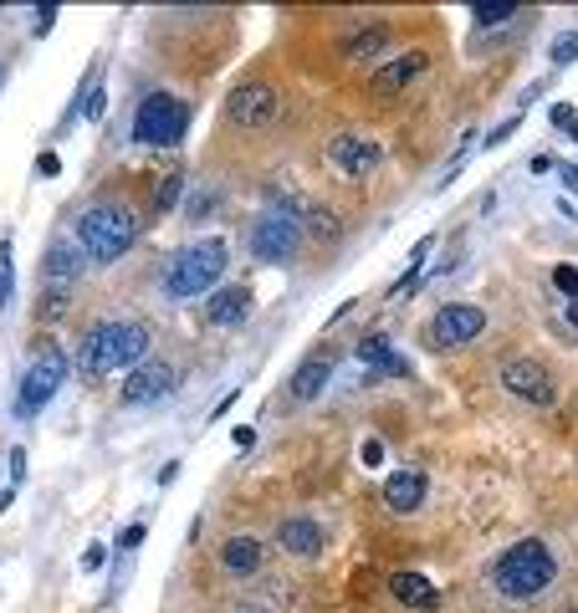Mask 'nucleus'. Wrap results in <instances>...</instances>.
<instances>
[{"label":"nucleus","mask_w":578,"mask_h":613,"mask_svg":"<svg viewBox=\"0 0 578 613\" xmlns=\"http://www.w3.org/2000/svg\"><path fill=\"white\" fill-rule=\"evenodd\" d=\"M487 578H492V588L502 598L528 603V598L553 588V578H558V557H553V548H548L543 537H522V542H512V548L487 567Z\"/></svg>","instance_id":"obj_1"},{"label":"nucleus","mask_w":578,"mask_h":613,"mask_svg":"<svg viewBox=\"0 0 578 613\" xmlns=\"http://www.w3.org/2000/svg\"><path fill=\"white\" fill-rule=\"evenodd\" d=\"M149 353V328L144 322H98L77 348V373L83 379H108L119 368H138Z\"/></svg>","instance_id":"obj_2"},{"label":"nucleus","mask_w":578,"mask_h":613,"mask_svg":"<svg viewBox=\"0 0 578 613\" xmlns=\"http://www.w3.org/2000/svg\"><path fill=\"white\" fill-rule=\"evenodd\" d=\"M225 261H231V246H225L221 235H210V241H189V246H180L170 256V266H164V297L174 302H189V297H205L210 286L225 277Z\"/></svg>","instance_id":"obj_3"},{"label":"nucleus","mask_w":578,"mask_h":613,"mask_svg":"<svg viewBox=\"0 0 578 613\" xmlns=\"http://www.w3.org/2000/svg\"><path fill=\"white\" fill-rule=\"evenodd\" d=\"M138 241V216L128 205H93L77 216V246L87 250V261H119L123 250Z\"/></svg>","instance_id":"obj_4"},{"label":"nucleus","mask_w":578,"mask_h":613,"mask_svg":"<svg viewBox=\"0 0 578 613\" xmlns=\"http://www.w3.org/2000/svg\"><path fill=\"white\" fill-rule=\"evenodd\" d=\"M251 256L256 261H292L297 250L307 246V225H303V210L297 205H272L251 220Z\"/></svg>","instance_id":"obj_5"},{"label":"nucleus","mask_w":578,"mask_h":613,"mask_svg":"<svg viewBox=\"0 0 578 613\" xmlns=\"http://www.w3.org/2000/svg\"><path fill=\"white\" fill-rule=\"evenodd\" d=\"M189 128V108L170 93H149V98L138 102L134 113V138L138 144H149V149H174Z\"/></svg>","instance_id":"obj_6"},{"label":"nucleus","mask_w":578,"mask_h":613,"mask_svg":"<svg viewBox=\"0 0 578 613\" xmlns=\"http://www.w3.org/2000/svg\"><path fill=\"white\" fill-rule=\"evenodd\" d=\"M481 332H487V312L481 307H471V302H445L441 312L430 317L426 343L435 353H456V348H471Z\"/></svg>","instance_id":"obj_7"},{"label":"nucleus","mask_w":578,"mask_h":613,"mask_svg":"<svg viewBox=\"0 0 578 613\" xmlns=\"http://www.w3.org/2000/svg\"><path fill=\"white\" fill-rule=\"evenodd\" d=\"M62 379H67V358L57 348L36 353V364L26 368V379H21V394H16V415L32 419L36 409H47L51 399H57V389H62Z\"/></svg>","instance_id":"obj_8"},{"label":"nucleus","mask_w":578,"mask_h":613,"mask_svg":"<svg viewBox=\"0 0 578 613\" xmlns=\"http://www.w3.org/2000/svg\"><path fill=\"white\" fill-rule=\"evenodd\" d=\"M276 108H282V98H276L272 83H236L225 93V123L231 128H267V123H276Z\"/></svg>","instance_id":"obj_9"},{"label":"nucleus","mask_w":578,"mask_h":613,"mask_svg":"<svg viewBox=\"0 0 578 613\" xmlns=\"http://www.w3.org/2000/svg\"><path fill=\"white\" fill-rule=\"evenodd\" d=\"M384 164V149L364 133H333L328 138V169H339L343 180H369Z\"/></svg>","instance_id":"obj_10"},{"label":"nucleus","mask_w":578,"mask_h":613,"mask_svg":"<svg viewBox=\"0 0 578 613\" xmlns=\"http://www.w3.org/2000/svg\"><path fill=\"white\" fill-rule=\"evenodd\" d=\"M180 383V373H174V364H164V358H144L138 368H128V383H123V409H144V404H153V399H164Z\"/></svg>","instance_id":"obj_11"},{"label":"nucleus","mask_w":578,"mask_h":613,"mask_svg":"<svg viewBox=\"0 0 578 613\" xmlns=\"http://www.w3.org/2000/svg\"><path fill=\"white\" fill-rule=\"evenodd\" d=\"M87 271V250L77 241H51L47 256H41V282L47 292H72V286L83 282Z\"/></svg>","instance_id":"obj_12"},{"label":"nucleus","mask_w":578,"mask_h":613,"mask_svg":"<svg viewBox=\"0 0 578 613\" xmlns=\"http://www.w3.org/2000/svg\"><path fill=\"white\" fill-rule=\"evenodd\" d=\"M502 383H507L517 399L538 404V409L553 404V373H548L543 364H532V358H512V364H502Z\"/></svg>","instance_id":"obj_13"},{"label":"nucleus","mask_w":578,"mask_h":613,"mask_svg":"<svg viewBox=\"0 0 578 613\" xmlns=\"http://www.w3.org/2000/svg\"><path fill=\"white\" fill-rule=\"evenodd\" d=\"M430 496V481H426V470H415V465H405V470H394L390 481H384V506L399 516L409 512H420Z\"/></svg>","instance_id":"obj_14"},{"label":"nucleus","mask_w":578,"mask_h":613,"mask_svg":"<svg viewBox=\"0 0 578 613\" xmlns=\"http://www.w3.org/2000/svg\"><path fill=\"white\" fill-rule=\"evenodd\" d=\"M251 307H256L251 286H221V292H210V302H205V322L210 328H241L251 317Z\"/></svg>","instance_id":"obj_15"},{"label":"nucleus","mask_w":578,"mask_h":613,"mask_svg":"<svg viewBox=\"0 0 578 613\" xmlns=\"http://www.w3.org/2000/svg\"><path fill=\"white\" fill-rule=\"evenodd\" d=\"M276 542H282L287 557H318L328 537H323V527H318L312 516H287V522L276 527Z\"/></svg>","instance_id":"obj_16"},{"label":"nucleus","mask_w":578,"mask_h":613,"mask_svg":"<svg viewBox=\"0 0 578 613\" xmlns=\"http://www.w3.org/2000/svg\"><path fill=\"white\" fill-rule=\"evenodd\" d=\"M430 72V51H405L399 62H390V66H379L374 72V93H405L409 83H420Z\"/></svg>","instance_id":"obj_17"},{"label":"nucleus","mask_w":578,"mask_h":613,"mask_svg":"<svg viewBox=\"0 0 578 613\" xmlns=\"http://www.w3.org/2000/svg\"><path fill=\"white\" fill-rule=\"evenodd\" d=\"M390 593L399 598L405 609H435V603H441V593H435V583H430L426 573H409V567L390 573Z\"/></svg>","instance_id":"obj_18"},{"label":"nucleus","mask_w":578,"mask_h":613,"mask_svg":"<svg viewBox=\"0 0 578 613\" xmlns=\"http://www.w3.org/2000/svg\"><path fill=\"white\" fill-rule=\"evenodd\" d=\"M328 379H333V364H328V358H307V364L292 373L287 399H292V404H312V399L328 389Z\"/></svg>","instance_id":"obj_19"},{"label":"nucleus","mask_w":578,"mask_h":613,"mask_svg":"<svg viewBox=\"0 0 578 613\" xmlns=\"http://www.w3.org/2000/svg\"><path fill=\"white\" fill-rule=\"evenodd\" d=\"M261 557H267V552H261L256 537H231V542L221 548V567L231 573V578H251V573H261Z\"/></svg>","instance_id":"obj_20"},{"label":"nucleus","mask_w":578,"mask_h":613,"mask_svg":"<svg viewBox=\"0 0 578 613\" xmlns=\"http://www.w3.org/2000/svg\"><path fill=\"white\" fill-rule=\"evenodd\" d=\"M358 364L379 368V373H394V379H405L409 373V364L390 348V338H364V343H358Z\"/></svg>","instance_id":"obj_21"},{"label":"nucleus","mask_w":578,"mask_h":613,"mask_svg":"<svg viewBox=\"0 0 578 613\" xmlns=\"http://www.w3.org/2000/svg\"><path fill=\"white\" fill-rule=\"evenodd\" d=\"M390 47V26H364V32H354L348 41H343V57H379V51Z\"/></svg>","instance_id":"obj_22"},{"label":"nucleus","mask_w":578,"mask_h":613,"mask_svg":"<svg viewBox=\"0 0 578 613\" xmlns=\"http://www.w3.org/2000/svg\"><path fill=\"white\" fill-rule=\"evenodd\" d=\"M303 216H307V220H303V225H307V241H339L343 225H339V216H328L323 205H307Z\"/></svg>","instance_id":"obj_23"},{"label":"nucleus","mask_w":578,"mask_h":613,"mask_svg":"<svg viewBox=\"0 0 578 613\" xmlns=\"http://www.w3.org/2000/svg\"><path fill=\"white\" fill-rule=\"evenodd\" d=\"M471 21H477V26H507V21H517V5H512V0H481L477 11H471Z\"/></svg>","instance_id":"obj_24"},{"label":"nucleus","mask_w":578,"mask_h":613,"mask_svg":"<svg viewBox=\"0 0 578 613\" xmlns=\"http://www.w3.org/2000/svg\"><path fill=\"white\" fill-rule=\"evenodd\" d=\"M548 62H553V66L578 62V32H558V36H553V47H548Z\"/></svg>","instance_id":"obj_25"},{"label":"nucleus","mask_w":578,"mask_h":613,"mask_svg":"<svg viewBox=\"0 0 578 613\" xmlns=\"http://www.w3.org/2000/svg\"><path fill=\"white\" fill-rule=\"evenodd\" d=\"M16 297V277H11V246H0V307Z\"/></svg>","instance_id":"obj_26"},{"label":"nucleus","mask_w":578,"mask_h":613,"mask_svg":"<svg viewBox=\"0 0 578 613\" xmlns=\"http://www.w3.org/2000/svg\"><path fill=\"white\" fill-rule=\"evenodd\" d=\"M180 189H185V174L174 169L170 180L159 184V210H174V205H180Z\"/></svg>","instance_id":"obj_27"},{"label":"nucleus","mask_w":578,"mask_h":613,"mask_svg":"<svg viewBox=\"0 0 578 613\" xmlns=\"http://www.w3.org/2000/svg\"><path fill=\"white\" fill-rule=\"evenodd\" d=\"M553 286H558L563 297H578V266H553Z\"/></svg>","instance_id":"obj_28"},{"label":"nucleus","mask_w":578,"mask_h":613,"mask_svg":"<svg viewBox=\"0 0 578 613\" xmlns=\"http://www.w3.org/2000/svg\"><path fill=\"white\" fill-rule=\"evenodd\" d=\"M358 461L369 465V470H374V465H384V445H379V440H364V450H358Z\"/></svg>","instance_id":"obj_29"},{"label":"nucleus","mask_w":578,"mask_h":613,"mask_svg":"<svg viewBox=\"0 0 578 613\" xmlns=\"http://www.w3.org/2000/svg\"><path fill=\"white\" fill-rule=\"evenodd\" d=\"M36 174H41V180H57V174H62V159H57V154H41V159H36Z\"/></svg>","instance_id":"obj_30"},{"label":"nucleus","mask_w":578,"mask_h":613,"mask_svg":"<svg viewBox=\"0 0 578 613\" xmlns=\"http://www.w3.org/2000/svg\"><path fill=\"white\" fill-rule=\"evenodd\" d=\"M138 542H144V527H123L119 531V552H134Z\"/></svg>","instance_id":"obj_31"},{"label":"nucleus","mask_w":578,"mask_h":613,"mask_svg":"<svg viewBox=\"0 0 578 613\" xmlns=\"http://www.w3.org/2000/svg\"><path fill=\"white\" fill-rule=\"evenodd\" d=\"M102 563H108V548H87V552H83V567H87V573H98Z\"/></svg>","instance_id":"obj_32"},{"label":"nucleus","mask_w":578,"mask_h":613,"mask_svg":"<svg viewBox=\"0 0 578 613\" xmlns=\"http://www.w3.org/2000/svg\"><path fill=\"white\" fill-rule=\"evenodd\" d=\"M205 210H216V195H195V199H189V220H200Z\"/></svg>","instance_id":"obj_33"},{"label":"nucleus","mask_w":578,"mask_h":613,"mask_svg":"<svg viewBox=\"0 0 578 613\" xmlns=\"http://www.w3.org/2000/svg\"><path fill=\"white\" fill-rule=\"evenodd\" d=\"M231 440H236L241 450H251L256 445V430H251V425H236V430H231Z\"/></svg>","instance_id":"obj_34"},{"label":"nucleus","mask_w":578,"mask_h":613,"mask_svg":"<svg viewBox=\"0 0 578 613\" xmlns=\"http://www.w3.org/2000/svg\"><path fill=\"white\" fill-rule=\"evenodd\" d=\"M553 123L568 133V128H574V108H568V102H558V108H553Z\"/></svg>","instance_id":"obj_35"},{"label":"nucleus","mask_w":578,"mask_h":613,"mask_svg":"<svg viewBox=\"0 0 578 613\" xmlns=\"http://www.w3.org/2000/svg\"><path fill=\"white\" fill-rule=\"evenodd\" d=\"M528 169H532V174H553V154H532Z\"/></svg>","instance_id":"obj_36"},{"label":"nucleus","mask_w":578,"mask_h":613,"mask_svg":"<svg viewBox=\"0 0 578 613\" xmlns=\"http://www.w3.org/2000/svg\"><path fill=\"white\" fill-rule=\"evenodd\" d=\"M512 133H517V123H502V128H492V133H487V144H492V149H496V144H507Z\"/></svg>","instance_id":"obj_37"},{"label":"nucleus","mask_w":578,"mask_h":613,"mask_svg":"<svg viewBox=\"0 0 578 613\" xmlns=\"http://www.w3.org/2000/svg\"><path fill=\"white\" fill-rule=\"evenodd\" d=\"M51 26H57V11H36V32L47 36V32H51Z\"/></svg>","instance_id":"obj_38"},{"label":"nucleus","mask_w":578,"mask_h":613,"mask_svg":"<svg viewBox=\"0 0 578 613\" xmlns=\"http://www.w3.org/2000/svg\"><path fill=\"white\" fill-rule=\"evenodd\" d=\"M87 118H102V87H93V98H87Z\"/></svg>","instance_id":"obj_39"},{"label":"nucleus","mask_w":578,"mask_h":613,"mask_svg":"<svg viewBox=\"0 0 578 613\" xmlns=\"http://www.w3.org/2000/svg\"><path fill=\"white\" fill-rule=\"evenodd\" d=\"M11 476H16V481L26 476V455H21V450H11Z\"/></svg>","instance_id":"obj_40"},{"label":"nucleus","mask_w":578,"mask_h":613,"mask_svg":"<svg viewBox=\"0 0 578 613\" xmlns=\"http://www.w3.org/2000/svg\"><path fill=\"white\" fill-rule=\"evenodd\" d=\"M231 613H272V609H261V603H241V609H231Z\"/></svg>","instance_id":"obj_41"},{"label":"nucleus","mask_w":578,"mask_h":613,"mask_svg":"<svg viewBox=\"0 0 578 613\" xmlns=\"http://www.w3.org/2000/svg\"><path fill=\"white\" fill-rule=\"evenodd\" d=\"M563 184H568V189H578V169H563Z\"/></svg>","instance_id":"obj_42"},{"label":"nucleus","mask_w":578,"mask_h":613,"mask_svg":"<svg viewBox=\"0 0 578 613\" xmlns=\"http://www.w3.org/2000/svg\"><path fill=\"white\" fill-rule=\"evenodd\" d=\"M11 501H16V491H0V512H5V506H11Z\"/></svg>","instance_id":"obj_43"},{"label":"nucleus","mask_w":578,"mask_h":613,"mask_svg":"<svg viewBox=\"0 0 578 613\" xmlns=\"http://www.w3.org/2000/svg\"><path fill=\"white\" fill-rule=\"evenodd\" d=\"M568 328H574V332H578V307H568Z\"/></svg>","instance_id":"obj_44"},{"label":"nucleus","mask_w":578,"mask_h":613,"mask_svg":"<svg viewBox=\"0 0 578 613\" xmlns=\"http://www.w3.org/2000/svg\"><path fill=\"white\" fill-rule=\"evenodd\" d=\"M568 133H574V138H578V123H574V128H568Z\"/></svg>","instance_id":"obj_45"}]
</instances>
